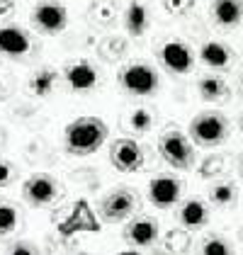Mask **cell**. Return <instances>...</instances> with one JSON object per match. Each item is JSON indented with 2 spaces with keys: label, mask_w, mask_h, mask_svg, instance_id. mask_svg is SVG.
I'll return each mask as SVG.
<instances>
[{
  "label": "cell",
  "mask_w": 243,
  "mask_h": 255,
  "mask_svg": "<svg viewBox=\"0 0 243 255\" xmlns=\"http://www.w3.org/2000/svg\"><path fill=\"white\" fill-rule=\"evenodd\" d=\"M110 136V127L100 117H81L66 127V151L71 156H90Z\"/></svg>",
  "instance_id": "6da1fadb"
},
{
  "label": "cell",
  "mask_w": 243,
  "mask_h": 255,
  "mask_svg": "<svg viewBox=\"0 0 243 255\" xmlns=\"http://www.w3.org/2000/svg\"><path fill=\"white\" fill-rule=\"evenodd\" d=\"M120 85L136 98L153 95L161 85V78L156 73V68H151L148 63H129L126 68L120 71Z\"/></svg>",
  "instance_id": "7a4b0ae2"
},
{
  "label": "cell",
  "mask_w": 243,
  "mask_h": 255,
  "mask_svg": "<svg viewBox=\"0 0 243 255\" xmlns=\"http://www.w3.org/2000/svg\"><path fill=\"white\" fill-rule=\"evenodd\" d=\"M190 136L200 146H217L229 136V122L219 112H202L192 119Z\"/></svg>",
  "instance_id": "3957f363"
},
{
  "label": "cell",
  "mask_w": 243,
  "mask_h": 255,
  "mask_svg": "<svg viewBox=\"0 0 243 255\" xmlns=\"http://www.w3.org/2000/svg\"><path fill=\"white\" fill-rule=\"evenodd\" d=\"M158 151H161L163 160L175 168V170H187L195 160V151H192V143L182 136L180 131H168L163 134L158 141Z\"/></svg>",
  "instance_id": "277c9868"
},
{
  "label": "cell",
  "mask_w": 243,
  "mask_h": 255,
  "mask_svg": "<svg viewBox=\"0 0 243 255\" xmlns=\"http://www.w3.org/2000/svg\"><path fill=\"white\" fill-rule=\"evenodd\" d=\"M136 212V195L131 187H117L102 199L100 216L107 224H120Z\"/></svg>",
  "instance_id": "5b68a950"
},
{
  "label": "cell",
  "mask_w": 243,
  "mask_h": 255,
  "mask_svg": "<svg viewBox=\"0 0 243 255\" xmlns=\"http://www.w3.org/2000/svg\"><path fill=\"white\" fill-rule=\"evenodd\" d=\"M22 192L27 197L29 204L34 207H49L59 199V182L46 173H37V175L27 177L22 185Z\"/></svg>",
  "instance_id": "8992f818"
},
{
  "label": "cell",
  "mask_w": 243,
  "mask_h": 255,
  "mask_svg": "<svg viewBox=\"0 0 243 255\" xmlns=\"http://www.w3.org/2000/svg\"><path fill=\"white\" fill-rule=\"evenodd\" d=\"M110 160L120 173H136L143 165V151L134 138H117L110 146Z\"/></svg>",
  "instance_id": "52a82bcc"
},
{
  "label": "cell",
  "mask_w": 243,
  "mask_h": 255,
  "mask_svg": "<svg viewBox=\"0 0 243 255\" xmlns=\"http://www.w3.org/2000/svg\"><path fill=\"white\" fill-rule=\"evenodd\" d=\"M32 22L39 32L46 34H59L61 29H66V22H68V12L66 7L59 2H39L32 12Z\"/></svg>",
  "instance_id": "ba28073f"
},
{
  "label": "cell",
  "mask_w": 243,
  "mask_h": 255,
  "mask_svg": "<svg viewBox=\"0 0 243 255\" xmlns=\"http://www.w3.org/2000/svg\"><path fill=\"white\" fill-rule=\"evenodd\" d=\"M182 197V182L178 177H153L148 182V199L153 202V207L158 209H170L173 204H178Z\"/></svg>",
  "instance_id": "9c48e42d"
},
{
  "label": "cell",
  "mask_w": 243,
  "mask_h": 255,
  "mask_svg": "<svg viewBox=\"0 0 243 255\" xmlns=\"http://www.w3.org/2000/svg\"><path fill=\"white\" fill-rule=\"evenodd\" d=\"M161 61L170 73H190L195 66V54L185 41H165L161 46Z\"/></svg>",
  "instance_id": "30bf717a"
},
{
  "label": "cell",
  "mask_w": 243,
  "mask_h": 255,
  "mask_svg": "<svg viewBox=\"0 0 243 255\" xmlns=\"http://www.w3.org/2000/svg\"><path fill=\"white\" fill-rule=\"evenodd\" d=\"M161 236V229H158V221L153 216H136L129 221L126 231H124V238L129 246L134 248H148L158 241Z\"/></svg>",
  "instance_id": "8fae6325"
},
{
  "label": "cell",
  "mask_w": 243,
  "mask_h": 255,
  "mask_svg": "<svg viewBox=\"0 0 243 255\" xmlns=\"http://www.w3.org/2000/svg\"><path fill=\"white\" fill-rule=\"evenodd\" d=\"M32 49V41H29V34L15 27V24H7V27H0V54L5 56H27Z\"/></svg>",
  "instance_id": "7c38bea8"
},
{
  "label": "cell",
  "mask_w": 243,
  "mask_h": 255,
  "mask_svg": "<svg viewBox=\"0 0 243 255\" xmlns=\"http://www.w3.org/2000/svg\"><path fill=\"white\" fill-rule=\"evenodd\" d=\"M66 83L73 93H88L98 85V68L90 61H76L66 68Z\"/></svg>",
  "instance_id": "4fadbf2b"
},
{
  "label": "cell",
  "mask_w": 243,
  "mask_h": 255,
  "mask_svg": "<svg viewBox=\"0 0 243 255\" xmlns=\"http://www.w3.org/2000/svg\"><path fill=\"white\" fill-rule=\"evenodd\" d=\"M59 231L63 236H73L81 234V231H98V221H95V214L90 212V204L88 202H76L73 214L61 224Z\"/></svg>",
  "instance_id": "5bb4252c"
},
{
  "label": "cell",
  "mask_w": 243,
  "mask_h": 255,
  "mask_svg": "<svg viewBox=\"0 0 243 255\" xmlns=\"http://www.w3.org/2000/svg\"><path fill=\"white\" fill-rule=\"evenodd\" d=\"M178 219H180V224L185 229L197 231V229H202L204 224L209 221V209H207V204L200 202V199H187L180 209H178Z\"/></svg>",
  "instance_id": "9a60e30c"
},
{
  "label": "cell",
  "mask_w": 243,
  "mask_h": 255,
  "mask_svg": "<svg viewBox=\"0 0 243 255\" xmlns=\"http://www.w3.org/2000/svg\"><path fill=\"white\" fill-rule=\"evenodd\" d=\"M124 24H126V32L131 37H141L146 32V27H148V10H146V5L136 2V0L129 2V7L124 12Z\"/></svg>",
  "instance_id": "2e32d148"
},
{
  "label": "cell",
  "mask_w": 243,
  "mask_h": 255,
  "mask_svg": "<svg viewBox=\"0 0 243 255\" xmlns=\"http://www.w3.org/2000/svg\"><path fill=\"white\" fill-rule=\"evenodd\" d=\"M200 59L209 68H226L231 63V51L222 41H207L202 46V51H200Z\"/></svg>",
  "instance_id": "e0dca14e"
},
{
  "label": "cell",
  "mask_w": 243,
  "mask_h": 255,
  "mask_svg": "<svg viewBox=\"0 0 243 255\" xmlns=\"http://www.w3.org/2000/svg\"><path fill=\"white\" fill-rule=\"evenodd\" d=\"M243 17V5L239 0H217L214 2V20L222 27H234Z\"/></svg>",
  "instance_id": "ac0fdd59"
},
{
  "label": "cell",
  "mask_w": 243,
  "mask_h": 255,
  "mask_svg": "<svg viewBox=\"0 0 243 255\" xmlns=\"http://www.w3.org/2000/svg\"><path fill=\"white\" fill-rule=\"evenodd\" d=\"M56 78H59V73H56L54 68H39V71L29 78V90H32V95H37V98L51 95Z\"/></svg>",
  "instance_id": "d6986e66"
},
{
  "label": "cell",
  "mask_w": 243,
  "mask_h": 255,
  "mask_svg": "<svg viewBox=\"0 0 243 255\" xmlns=\"http://www.w3.org/2000/svg\"><path fill=\"white\" fill-rule=\"evenodd\" d=\"M200 95L204 100H209V102H214V100H224L229 95V88H226V83L222 78H214V76H209V78H202L200 80Z\"/></svg>",
  "instance_id": "ffe728a7"
},
{
  "label": "cell",
  "mask_w": 243,
  "mask_h": 255,
  "mask_svg": "<svg viewBox=\"0 0 243 255\" xmlns=\"http://www.w3.org/2000/svg\"><path fill=\"white\" fill-rule=\"evenodd\" d=\"M17 229V209L7 202H0V236L12 234Z\"/></svg>",
  "instance_id": "44dd1931"
},
{
  "label": "cell",
  "mask_w": 243,
  "mask_h": 255,
  "mask_svg": "<svg viewBox=\"0 0 243 255\" xmlns=\"http://www.w3.org/2000/svg\"><path fill=\"white\" fill-rule=\"evenodd\" d=\"M209 199L214 204H219V207H226V204H231L236 199V187L231 182H219V185H214L209 190Z\"/></svg>",
  "instance_id": "7402d4cb"
},
{
  "label": "cell",
  "mask_w": 243,
  "mask_h": 255,
  "mask_svg": "<svg viewBox=\"0 0 243 255\" xmlns=\"http://www.w3.org/2000/svg\"><path fill=\"white\" fill-rule=\"evenodd\" d=\"M151 124H153V117H151V112L148 110H134V115H131V129L134 131H148L151 129Z\"/></svg>",
  "instance_id": "603a6c76"
},
{
  "label": "cell",
  "mask_w": 243,
  "mask_h": 255,
  "mask_svg": "<svg viewBox=\"0 0 243 255\" xmlns=\"http://www.w3.org/2000/svg\"><path fill=\"white\" fill-rule=\"evenodd\" d=\"M202 253L207 255H226L231 253V246L224 238H207L202 243Z\"/></svg>",
  "instance_id": "cb8c5ba5"
},
{
  "label": "cell",
  "mask_w": 243,
  "mask_h": 255,
  "mask_svg": "<svg viewBox=\"0 0 243 255\" xmlns=\"http://www.w3.org/2000/svg\"><path fill=\"white\" fill-rule=\"evenodd\" d=\"M192 2L195 0H163V5H165V10L170 15H185L192 7Z\"/></svg>",
  "instance_id": "d4e9b609"
},
{
  "label": "cell",
  "mask_w": 243,
  "mask_h": 255,
  "mask_svg": "<svg viewBox=\"0 0 243 255\" xmlns=\"http://www.w3.org/2000/svg\"><path fill=\"white\" fill-rule=\"evenodd\" d=\"M10 182H12V168L0 160V187H5V185H10Z\"/></svg>",
  "instance_id": "484cf974"
},
{
  "label": "cell",
  "mask_w": 243,
  "mask_h": 255,
  "mask_svg": "<svg viewBox=\"0 0 243 255\" xmlns=\"http://www.w3.org/2000/svg\"><path fill=\"white\" fill-rule=\"evenodd\" d=\"M12 253L29 255V253H37V248H34V246H29V243H15V246H12Z\"/></svg>",
  "instance_id": "4316f807"
},
{
  "label": "cell",
  "mask_w": 243,
  "mask_h": 255,
  "mask_svg": "<svg viewBox=\"0 0 243 255\" xmlns=\"http://www.w3.org/2000/svg\"><path fill=\"white\" fill-rule=\"evenodd\" d=\"M241 175H243V158H241Z\"/></svg>",
  "instance_id": "83f0119b"
},
{
  "label": "cell",
  "mask_w": 243,
  "mask_h": 255,
  "mask_svg": "<svg viewBox=\"0 0 243 255\" xmlns=\"http://www.w3.org/2000/svg\"><path fill=\"white\" fill-rule=\"evenodd\" d=\"M241 93H243V80H241Z\"/></svg>",
  "instance_id": "f1b7e54d"
}]
</instances>
